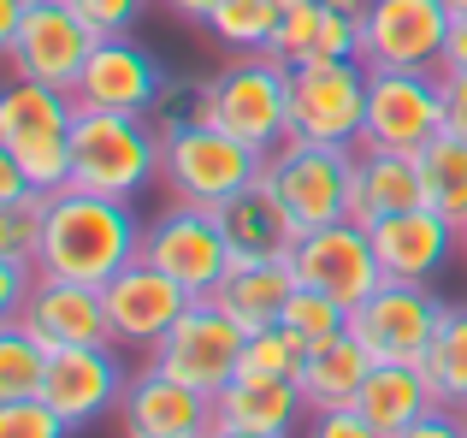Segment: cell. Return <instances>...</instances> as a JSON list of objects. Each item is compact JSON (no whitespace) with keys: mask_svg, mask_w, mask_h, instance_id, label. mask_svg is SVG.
Here are the masks:
<instances>
[{"mask_svg":"<svg viewBox=\"0 0 467 438\" xmlns=\"http://www.w3.org/2000/svg\"><path fill=\"white\" fill-rule=\"evenodd\" d=\"M142 255V219L125 196H101V190H54L47 196V225H42V273L83 278V285H107L119 266Z\"/></svg>","mask_w":467,"mask_h":438,"instance_id":"6da1fadb","label":"cell"},{"mask_svg":"<svg viewBox=\"0 0 467 438\" xmlns=\"http://www.w3.org/2000/svg\"><path fill=\"white\" fill-rule=\"evenodd\" d=\"M71 130H78L71 89L12 78V89L0 95V154L47 196L71 184Z\"/></svg>","mask_w":467,"mask_h":438,"instance_id":"7a4b0ae2","label":"cell"},{"mask_svg":"<svg viewBox=\"0 0 467 438\" xmlns=\"http://www.w3.org/2000/svg\"><path fill=\"white\" fill-rule=\"evenodd\" d=\"M160 154H166V137L142 113L78 107V130H71V184L78 190L137 202L149 184H160Z\"/></svg>","mask_w":467,"mask_h":438,"instance_id":"3957f363","label":"cell"},{"mask_svg":"<svg viewBox=\"0 0 467 438\" xmlns=\"http://www.w3.org/2000/svg\"><path fill=\"white\" fill-rule=\"evenodd\" d=\"M207 125L273 154L290 137V66L273 54H231L207 78Z\"/></svg>","mask_w":467,"mask_h":438,"instance_id":"277c9868","label":"cell"},{"mask_svg":"<svg viewBox=\"0 0 467 438\" xmlns=\"http://www.w3.org/2000/svg\"><path fill=\"white\" fill-rule=\"evenodd\" d=\"M266 154L237 142L219 125H195L183 137H166L160 154V184L171 190V202H190V208H225L237 190L261 184Z\"/></svg>","mask_w":467,"mask_h":438,"instance_id":"5b68a950","label":"cell"},{"mask_svg":"<svg viewBox=\"0 0 467 438\" xmlns=\"http://www.w3.org/2000/svg\"><path fill=\"white\" fill-rule=\"evenodd\" d=\"M261 178L278 190V202L290 208L302 231L337 225L349 219V190H355V149L337 142H308V137H285L266 154Z\"/></svg>","mask_w":467,"mask_h":438,"instance_id":"8992f818","label":"cell"},{"mask_svg":"<svg viewBox=\"0 0 467 438\" xmlns=\"http://www.w3.org/2000/svg\"><path fill=\"white\" fill-rule=\"evenodd\" d=\"M367 89H373V71L361 59H302V66H290V137L361 149Z\"/></svg>","mask_w":467,"mask_h":438,"instance_id":"52a82bcc","label":"cell"},{"mask_svg":"<svg viewBox=\"0 0 467 438\" xmlns=\"http://www.w3.org/2000/svg\"><path fill=\"white\" fill-rule=\"evenodd\" d=\"M243 349H249V326L231 320L213 297H195L190 308H183V320L160 338L154 368H166L171 380H183V385H195V391L219 397L243 373Z\"/></svg>","mask_w":467,"mask_h":438,"instance_id":"ba28073f","label":"cell"},{"mask_svg":"<svg viewBox=\"0 0 467 438\" xmlns=\"http://www.w3.org/2000/svg\"><path fill=\"white\" fill-rule=\"evenodd\" d=\"M95 42H101V36L83 24V12L71 6V0H30V12L18 18V30L0 36V54H6L12 78L71 89L78 71L89 66Z\"/></svg>","mask_w":467,"mask_h":438,"instance_id":"9c48e42d","label":"cell"},{"mask_svg":"<svg viewBox=\"0 0 467 438\" xmlns=\"http://www.w3.org/2000/svg\"><path fill=\"white\" fill-rule=\"evenodd\" d=\"M450 24L444 0H373L361 18V66L367 71H444Z\"/></svg>","mask_w":467,"mask_h":438,"instance_id":"30bf717a","label":"cell"},{"mask_svg":"<svg viewBox=\"0 0 467 438\" xmlns=\"http://www.w3.org/2000/svg\"><path fill=\"white\" fill-rule=\"evenodd\" d=\"M142 261L171 273L190 297H213L231 273V243H225V225H219L213 208L171 202L154 225H142Z\"/></svg>","mask_w":467,"mask_h":438,"instance_id":"8fae6325","label":"cell"},{"mask_svg":"<svg viewBox=\"0 0 467 438\" xmlns=\"http://www.w3.org/2000/svg\"><path fill=\"white\" fill-rule=\"evenodd\" d=\"M450 302H438L426 285L414 278H385L367 302L349 308V332L373 349V361H420L438 338Z\"/></svg>","mask_w":467,"mask_h":438,"instance_id":"7c38bea8","label":"cell"},{"mask_svg":"<svg viewBox=\"0 0 467 438\" xmlns=\"http://www.w3.org/2000/svg\"><path fill=\"white\" fill-rule=\"evenodd\" d=\"M438 130H444V89H438V71H373L361 149L420 154Z\"/></svg>","mask_w":467,"mask_h":438,"instance_id":"4fadbf2b","label":"cell"},{"mask_svg":"<svg viewBox=\"0 0 467 438\" xmlns=\"http://www.w3.org/2000/svg\"><path fill=\"white\" fill-rule=\"evenodd\" d=\"M290 266H296L302 285L337 297L343 308L367 302L379 285H385V266H379V249H373V231L355 225V219H337V225H319V231H302L296 249H290Z\"/></svg>","mask_w":467,"mask_h":438,"instance_id":"5bb4252c","label":"cell"},{"mask_svg":"<svg viewBox=\"0 0 467 438\" xmlns=\"http://www.w3.org/2000/svg\"><path fill=\"white\" fill-rule=\"evenodd\" d=\"M101 297H107V320H113V344L119 349H149V356L160 349V338L183 320V308L195 302L178 278L160 273V266L142 261V255L107 278Z\"/></svg>","mask_w":467,"mask_h":438,"instance_id":"9a60e30c","label":"cell"},{"mask_svg":"<svg viewBox=\"0 0 467 438\" xmlns=\"http://www.w3.org/2000/svg\"><path fill=\"white\" fill-rule=\"evenodd\" d=\"M119 427H125V438H207L213 433V397L149 361L125 380Z\"/></svg>","mask_w":467,"mask_h":438,"instance_id":"2e32d148","label":"cell"},{"mask_svg":"<svg viewBox=\"0 0 467 438\" xmlns=\"http://www.w3.org/2000/svg\"><path fill=\"white\" fill-rule=\"evenodd\" d=\"M160 83H166V71H160V59L142 42H130V36H101L89 66L71 83V101L95 107V113H142L149 119Z\"/></svg>","mask_w":467,"mask_h":438,"instance_id":"e0dca14e","label":"cell"},{"mask_svg":"<svg viewBox=\"0 0 467 438\" xmlns=\"http://www.w3.org/2000/svg\"><path fill=\"white\" fill-rule=\"evenodd\" d=\"M125 380L130 373H125V361H119V344H71V349H54L42 397L71 427H89V421H101V415H119Z\"/></svg>","mask_w":467,"mask_h":438,"instance_id":"ac0fdd59","label":"cell"},{"mask_svg":"<svg viewBox=\"0 0 467 438\" xmlns=\"http://www.w3.org/2000/svg\"><path fill=\"white\" fill-rule=\"evenodd\" d=\"M12 320H24L36 338H47L54 349H71V344H113L107 297H101V285H83V278L42 273V278H36V290L24 297V308L12 314Z\"/></svg>","mask_w":467,"mask_h":438,"instance_id":"d6986e66","label":"cell"},{"mask_svg":"<svg viewBox=\"0 0 467 438\" xmlns=\"http://www.w3.org/2000/svg\"><path fill=\"white\" fill-rule=\"evenodd\" d=\"M373 249L385 278H414V285H432V273H444L450 255L462 249V225H450L438 208H409V214H390L373 225Z\"/></svg>","mask_w":467,"mask_h":438,"instance_id":"ffe728a7","label":"cell"},{"mask_svg":"<svg viewBox=\"0 0 467 438\" xmlns=\"http://www.w3.org/2000/svg\"><path fill=\"white\" fill-rule=\"evenodd\" d=\"M302 415H314V409H308V397H302V380H290V373H237V380L213 397V427L290 438L302 427Z\"/></svg>","mask_w":467,"mask_h":438,"instance_id":"44dd1931","label":"cell"},{"mask_svg":"<svg viewBox=\"0 0 467 438\" xmlns=\"http://www.w3.org/2000/svg\"><path fill=\"white\" fill-rule=\"evenodd\" d=\"M213 214H219V225H225L231 261H290V249H296V237H302V225L290 219V208L278 202V190L266 184V178L249 184V190H237V196Z\"/></svg>","mask_w":467,"mask_h":438,"instance_id":"7402d4cb","label":"cell"},{"mask_svg":"<svg viewBox=\"0 0 467 438\" xmlns=\"http://www.w3.org/2000/svg\"><path fill=\"white\" fill-rule=\"evenodd\" d=\"M426 202V178L414 154H390V149H355V190H349V219L373 231L379 219L409 214Z\"/></svg>","mask_w":467,"mask_h":438,"instance_id":"603a6c76","label":"cell"},{"mask_svg":"<svg viewBox=\"0 0 467 438\" xmlns=\"http://www.w3.org/2000/svg\"><path fill=\"white\" fill-rule=\"evenodd\" d=\"M373 349L361 344L355 332H337L326 338V344L308 349V361H302V397H308V409H355V397H361L367 373H373Z\"/></svg>","mask_w":467,"mask_h":438,"instance_id":"cb8c5ba5","label":"cell"},{"mask_svg":"<svg viewBox=\"0 0 467 438\" xmlns=\"http://www.w3.org/2000/svg\"><path fill=\"white\" fill-rule=\"evenodd\" d=\"M296 266L290 261H231L225 285L213 290V302L231 314V320H243L249 332H261V326L285 320V302L290 290H296Z\"/></svg>","mask_w":467,"mask_h":438,"instance_id":"d4e9b609","label":"cell"},{"mask_svg":"<svg viewBox=\"0 0 467 438\" xmlns=\"http://www.w3.org/2000/svg\"><path fill=\"white\" fill-rule=\"evenodd\" d=\"M355 409H361L385 438H397V433H409L426 409H438V397H432V385H426L420 361H379V368L367 373Z\"/></svg>","mask_w":467,"mask_h":438,"instance_id":"484cf974","label":"cell"},{"mask_svg":"<svg viewBox=\"0 0 467 438\" xmlns=\"http://www.w3.org/2000/svg\"><path fill=\"white\" fill-rule=\"evenodd\" d=\"M414 161H420L426 178V208H438L450 225H467V137L438 130Z\"/></svg>","mask_w":467,"mask_h":438,"instance_id":"4316f807","label":"cell"},{"mask_svg":"<svg viewBox=\"0 0 467 438\" xmlns=\"http://www.w3.org/2000/svg\"><path fill=\"white\" fill-rule=\"evenodd\" d=\"M420 373H426V385H432V397L444 409H467V308L462 302L444 308L432 349L420 356Z\"/></svg>","mask_w":467,"mask_h":438,"instance_id":"83f0119b","label":"cell"},{"mask_svg":"<svg viewBox=\"0 0 467 438\" xmlns=\"http://www.w3.org/2000/svg\"><path fill=\"white\" fill-rule=\"evenodd\" d=\"M47 361H54V344H47V338H36L24 320L0 326V403H6V397H42Z\"/></svg>","mask_w":467,"mask_h":438,"instance_id":"f1b7e54d","label":"cell"},{"mask_svg":"<svg viewBox=\"0 0 467 438\" xmlns=\"http://www.w3.org/2000/svg\"><path fill=\"white\" fill-rule=\"evenodd\" d=\"M273 24H278V0H219L207 12V36L225 54H266Z\"/></svg>","mask_w":467,"mask_h":438,"instance_id":"f546056e","label":"cell"},{"mask_svg":"<svg viewBox=\"0 0 467 438\" xmlns=\"http://www.w3.org/2000/svg\"><path fill=\"white\" fill-rule=\"evenodd\" d=\"M319 18H326V0H278V24H273V42H266V54L285 59V66L314 59V47H319Z\"/></svg>","mask_w":467,"mask_h":438,"instance_id":"4dcf8cb0","label":"cell"},{"mask_svg":"<svg viewBox=\"0 0 467 438\" xmlns=\"http://www.w3.org/2000/svg\"><path fill=\"white\" fill-rule=\"evenodd\" d=\"M308 349H314V344L296 332V326L273 320V326H261V332H249V349H243V373H290V380H296L302 361H308Z\"/></svg>","mask_w":467,"mask_h":438,"instance_id":"1f68e13d","label":"cell"},{"mask_svg":"<svg viewBox=\"0 0 467 438\" xmlns=\"http://www.w3.org/2000/svg\"><path fill=\"white\" fill-rule=\"evenodd\" d=\"M149 125L160 130V137H183V130L207 125V78H166L149 107Z\"/></svg>","mask_w":467,"mask_h":438,"instance_id":"d6a6232c","label":"cell"},{"mask_svg":"<svg viewBox=\"0 0 467 438\" xmlns=\"http://www.w3.org/2000/svg\"><path fill=\"white\" fill-rule=\"evenodd\" d=\"M285 326H296L308 344H326V338L349 332V308H343L337 297H326V290H314V285H296L290 302H285Z\"/></svg>","mask_w":467,"mask_h":438,"instance_id":"836d02e7","label":"cell"},{"mask_svg":"<svg viewBox=\"0 0 467 438\" xmlns=\"http://www.w3.org/2000/svg\"><path fill=\"white\" fill-rule=\"evenodd\" d=\"M47 225V190H30L18 202H0V255H36Z\"/></svg>","mask_w":467,"mask_h":438,"instance_id":"e575fe53","label":"cell"},{"mask_svg":"<svg viewBox=\"0 0 467 438\" xmlns=\"http://www.w3.org/2000/svg\"><path fill=\"white\" fill-rule=\"evenodd\" d=\"M66 415H59L47 397H6L0 403V438H71Z\"/></svg>","mask_w":467,"mask_h":438,"instance_id":"d590c367","label":"cell"},{"mask_svg":"<svg viewBox=\"0 0 467 438\" xmlns=\"http://www.w3.org/2000/svg\"><path fill=\"white\" fill-rule=\"evenodd\" d=\"M71 6L83 12V24H89L95 36H130L137 18L149 12V0H71Z\"/></svg>","mask_w":467,"mask_h":438,"instance_id":"8d00e7d4","label":"cell"},{"mask_svg":"<svg viewBox=\"0 0 467 438\" xmlns=\"http://www.w3.org/2000/svg\"><path fill=\"white\" fill-rule=\"evenodd\" d=\"M36 278H42V261H36V255H0V314H6V320L24 308Z\"/></svg>","mask_w":467,"mask_h":438,"instance_id":"74e56055","label":"cell"},{"mask_svg":"<svg viewBox=\"0 0 467 438\" xmlns=\"http://www.w3.org/2000/svg\"><path fill=\"white\" fill-rule=\"evenodd\" d=\"M308 438H385V433H379L361 409H314Z\"/></svg>","mask_w":467,"mask_h":438,"instance_id":"f35d334b","label":"cell"},{"mask_svg":"<svg viewBox=\"0 0 467 438\" xmlns=\"http://www.w3.org/2000/svg\"><path fill=\"white\" fill-rule=\"evenodd\" d=\"M397 438H467V415H462V409H444V403H438V409H426V415L414 421L409 433H397Z\"/></svg>","mask_w":467,"mask_h":438,"instance_id":"ab89813d","label":"cell"},{"mask_svg":"<svg viewBox=\"0 0 467 438\" xmlns=\"http://www.w3.org/2000/svg\"><path fill=\"white\" fill-rule=\"evenodd\" d=\"M438 89H444V130L450 137H467V78L438 71Z\"/></svg>","mask_w":467,"mask_h":438,"instance_id":"60d3db41","label":"cell"},{"mask_svg":"<svg viewBox=\"0 0 467 438\" xmlns=\"http://www.w3.org/2000/svg\"><path fill=\"white\" fill-rule=\"evenodd\" d=\"M444 71H456V78H467V12L456 24H450V47H444Z\"/></svg>","mask_w":467,"mask_h":438,"instance_id":"b9f144b4","label":"cell"},{"mask_svg":"<svg viewBox=\"0 0 467 438\" xmlns=\"http://www.w3.org/2000/svg\"><path fill=\"white\" fill-rule=\"evenodd\" d=\"M166 6H171V12H178V18H183V24H207V12H213V6H219V0H166Z\"/></svg>","mask_w":467,"mask_h":438,"instance_id":"7bdbcfd3","label":"cell"},{"mask_svg":"<svg viewBox=\"0 0 467 438\" xmlns=\"http://www.w3.org/2000/svg\"><path fill=\"white\" fill-rule=\"evenodd\" d=\"M326 6H331V12H343V18H355V24H361L367 12H373V0H326Z\"/></svg>","mask_w":467,"mask_h":438,"instance_id":"ee69618b","label":"cell"},{"mask_svg":"<svg viewBox=\"0 0 467 438\" xmlns=\"http://www.w3.org/2000/svg\"><path fill=\"white\" fill-rule=\"evenodd\" d=\"M207 438H273V433H243V427H213Z\"/></svg>","mask_w":467,"mask_h":438,"instance_id":"f6af8a7d","label":"cell"},{"mask_svg":"<svg viewBox=\"0 0 467 438\" xmlns=\"http://www.w3.org/2000/svg\"><path fill=\"white\" fill-rule=\"evenodd\" d=\"M444 6H450V12H456V18H462V12H467V0H444Z\"/></svg>","mask_w":467,"mask_h":438,"instance_id":"bcb514c9","label":"cell"},{"mask_svg":"<svg viewBox=\"0 0 467 438\" xmlns=\"http://www.w3.org/2000/svg\"><path fill=\"white\" fill-rule=\"evenodd\" d=\"M462 255H467V225H462Z\"/></svg>","mask_w":467,"mask_h":438,"instance_id":"7dc6e473","label":"cell"},{"mask_svg":"<svg viewBox=\"0 0 467 438\" xmlns=\"http://www.w3.org/2000/svg\"><path fill=\"white\" fill-rule=\"evenodd\" d=\"M462 415H467V409H462Z\"/></svg>","mask_w":467,"mask_h":438,"instance_id":"c3c4849f","label":"cell"}]
</instances>
